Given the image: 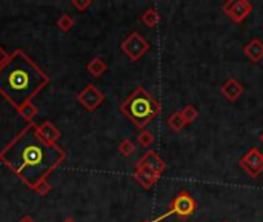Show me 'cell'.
Segmentation results:
<instances>
[{"mask_svg": "<svg viewBox=\"0 0 263 222\" xmlns=\"http://www.w3.org/2000/svg\"><path fill=\"white\" fill-rule=\"evenodd\" d=\"M242 167L251 175L257 176L263 170V156L257 150H251L242 161Z\"/></svg>", "mask_w": 263, "mask_h": 222, "instance_id": "8", "label": "cell"}, {"mask_svg": "<svg viewBox=\"0 0 263 222\" xmlns=\"http://www.w3.org/2000/svg\"><path fill=\"white\" fill-rule=\"evenodd\" d=\"M20 222H36L31 216H23L22 219H20Z\"/></svg>", "mask_w": 263, "mask_h": 222, "instance_id": "25", "label": "cell"}, {"mask_svg": "<svg viewBox=\"0 0 263 222\" xmlns=\"http://www.w3.org/2000/svg\"><path fill=\"white\" fill-rule=\"evenodd\" d=\"M0 161L34 190L66 161V152L60 145L42 139L37 125L30 122L0 152Z\"/></svg>", "mask_w": 263, "mask_h": 222, "instance_id": "1", "label": "cell"}, {"mask_svg": "<svg viewBox=\"0 0 263 222\" xmlns=\"http://www.w3.org/2000/svg\"><path fill=\"white\" fill-rule=\"evenodd\" d=\"M194 208H196V202L193 201V198H191L188 193L183 191V193H180L177 198H175V199L172 201L171 208H169L168 213L162 214L160 217L154 219L152 222H160V220H163L165 217H168L169 214H179V216H182V217H187V216H190V214L194 211Z\"/></svg>", "mask_w": 263, "mask_h": 222, "instance_id": "6", "label": "cell"}, {"mask_svg": "<svg viewBox=\"0 0 263 222\" xmlns=\"http://www.w3.org/2000/svg\"><path fill=\"white\" fill-rule=\"evenodd\" d=\"M142 222H152V220H142Z\"/></svg>", "mask_w": 263, "mask_h": 222, "instance_id": "28", "label": "cell"}, {"mask_svg": "<svg viewBox=\"0 0 263 222\" xmlns=\"http://www.w3.org/2000/svg\"><path fill=\"white\" fill-rule=\"evenodd\" d=\"M136 168H148V170H151L154 175H157L160 178V175L165 171L166 165H165V162L152 150H149L148 153H145L139 159V162L136 164Z\"/></svg>", "mask_w": 263, "mask_h": 222, "instance_id": "7", "label": "cell"}, {"mask_svg": "<svg viewBox=\"0 0 263 222\" xmlns=\"http://www.w3.org/2000/svg\"><path fill=\"white\" fill-rule=\"evenodd\" d=\"M246 54L252 59V60H260L263 57V45L258 40L251 42L246 46Z\"/></svg>", "mask_w": 263, "mask_h": 222, "instance_id": "14", "label": "cell"}, {"mask_svg": "<svg viewBox=\"0 0 263 222\" xmlns=\"http://www.w3.org/2000/svg\"><path fill=\"white\" fill-rule=\"evenodd\" d=\"M180 114L183 116V119H185V122L187 124H190V122H193L196 117H197V111H196V108L194 107H185L183 108V111H180Z\"/></svg>", "mask_w": 263, "mask_h": 222, "instance_id": "22", "label": "cell"}, {"mask_svg": "<svg viewBox=\"0 0 263 222\" xmlns=\"http://www.w3.org/2000/svg\"><path fill=\"white\" fill-rule=\"evenodd\" d=\"M251 10V5L248 2H231L225 5L226 14H229L234 20H242Z\"/></svg>", "mask_w": 263, "mask_h": 222, "instance_id": "9", "label": "cell"}, {"mask_svg": "<svg viewBox=\"0 0 263 222\" xmlns=\"http://www.w3.org/2000/svg\"><path fill=\"white\" fill-rule=\"evenodd\" d=\"M86 69H88V72L91 74V76H94V78H100L102 74L108 69V65H107V62H105L103 59H100V57H94L90 63L86 65Z\"/></svg>", "mask_w": 263, "mask_h": 222, "instance_id": "12", "label": "cell"}, {"mask_svg": "<svg viewBox=\"0 0 263 222\" xmlns=\"http://www.w3.org/2000/svg\"><path fill=\"white\" fill-rule=\"evenodd\" d=\"M8 59H10V54L5 51V48L2 45H0V66H4Z\"/></svg>", "mask_w": 263, "mask_h": 222, "instance_id": "24", "label": "cell"}, {"mask_svg": "<svg viewBox=\"0 0 263 222\" xmlns=\"http://www.w3.org/2000/svg\"><path fill=\"white\" fill-rule=\"evenodd\" d=\"M71 5H72V8H75L78 13H83V11H86L88 8H90V7L93 5V0H72Z\"/></svg>", "mask_w": 263, "mask_h": 222, "instance_id": "20", "label": "cell"}, {"mask_svg": "<svg viewBox=\"0 0 263 222\" xmlns=\"http://www.w3.org/2000/svg\"><path fill=\"white\" fill-rule=\"evenodd\" d=\"M62 222H75V220H74L72 217H65V219H63Z\"/></svg>", "mask_w": 263, "mask_h": 222, "instance_id": "26", "label": "cell"}, {"mask_svg": "<svg viewBox=\"0 0 263 222\" xmlns=\"http://www.w3.org/2000/svg\"><path fill=\"white\" fill-rule=\"evenodd\" d=\"M168 125H169L174 131H179V130H182V128L187 125V122H185V119H183V116H182L180 113H174V114L168 119Z\"/></svg>", "mask_w": 263, "mask_h": 222, "instance_id": "16", "label": "cell"}, {"mask_svg": "<svg viewBox=\"0 0 263 222\" xmlns=\"http://www.w3.org/2000/svg\"><path fill=\"white\" fill-rule=\"evenodd\" d=\"M37 111H39V110H37V107H36L33 102H30V104H27V105L19 111V114H20V116L28 122V124H30V122L36 117Z\"/></svg>", "mask_w": 263, "mask_h": 222, "instance_id": "17", "label": "cell"}, {"mask_svg": "<svg viewBox=\"0 0 263 222\" xmlns=\"http://www.w3.org/2000/svg\"><path fill=\"white\" fill-rule=\"evenodd\" d=\"M120 110L136 127L145 128L159 114L160 105L143 88H137L120 104Z\"/></svg>", "mask_w": 263, "mask_h": 222, "instance_id": "3", "label": "cell"}, {"mask_svg": "<svg viewBox=\"0 0 263 222\" xmlns=\"http://www.w3.org/2000/svg\"><path fill=\"white\" fill-rule=\"evenodd\" d=\"M122 51L131 59V60H139L148 50L149 43L139 34V33H131L120 45Z\"/></svg>", "mask_w": 263, "mask_h": 222, "instance_id": "5", "label": "cell"}, {"mask_svg": "<svg viewBox=\"0 0 263 222\" xmlns=\"http://www.w3.org/2000/svg\"><path fill=\"white\" fill-rule=\"evenodd\" d=\"M77 99L86 111H96L105 102V94L94 84H88L86 88L77 94Z\"/></svg>", "mask_w": 263, "mask_h": 222, "instance_id": "4", "label": "cell"}, {"mask_svg": "<svg viewBox=\"0 0 263 222\" xmlns=\"http://www.w3.org/2000/svg\"><path fill=\"white\" fill-rule=\"evenodd\" d=\"M37 131H39L42 139H45L46 142H51V143H56V140L60 137L59 128L52 122H49V120H45L40 125H37Z\"/></svg>", "mask_w": 263, "mask_h": 222, "instance_id": "10", "label": "cell"}, {"mask_svg": "<svg viewBox=\"0 0 263 222\" xmlns=\"http://www.w3.org/2000/svg\"><path fill=\"white\" fill-rule=\"evenodd\" d=\"M134 179L143 187V188H151L155 181L159 179L157 175H154L151 170L148 168H136V173H134Z\"/></svg>", "mask_w": 263, "mask_h": 222, "instance_id": "11", "label": "cell"}, {"mask_svg": "<svg viewBox=\"0 0 263 222\" xmlns=\"http://www.w3.org/2000/svg\"><path fill=\"white\" fill-rule=\"evenodd\" d=\"M57 27H59L60 31L68 33V31L74 27V19H72L69 14H62V16L57 19Z\"/></svg>", "mask_w": 263, "mask_h": 222, "instance_id": "18", "label": "cell"}, {"mask_svg": "<svg viewBox=\"0 0 263 222\" xmlns=\"http://www.w3.org/2000/svg\"><path fill=\"white\" fill-rule=\"evenodd\" d=\"M51 190H52V187H51V184H49L46 179L40 181V182L37 184V187L34 188V191H36L39 196H46Z\"/></svg>", "mask_w": 263, "mask_h": 222, "instance_id": "21", "label": "cell"}, {"mask_svg": "<svg viewBox=\"0 0 263 222\" xmlns=\"http://www.w3.org/2000/svg\"><path fill=\"white\" fill-rule=\"evenodd\" d=\"M142 22L146 25V27H155L157 23H159V20H160V16H159V13L155 11V10H148V11H145L143 14H142Z\"/></svg>", "mask_w": 263, "mask_h": 222, "instance_id": "15", "label": "cell"}, {"mask_svg": "<svg viewBox=\"0 0 263 222\" xmlns=\"http://www.w3.org/2000/svg\"><path fill=\"white\" fill-rule=\"evenodd\" d=\"M242 91H243L242 85H240L239 82H235L234 79H232V81H228V82L223 85V88H222V93H223L228 99H231V101H235V99L242 94Z\"/></svg>", "mask_w": 263, "mask_h": 222, "instance_id": "13", "label": "cell"}, {"mask_svg": "<svg viewBox=\"0 0 263 222\" xmlns=\"http://www.w3.org/2000/svg\"><path fill=\"white\" fill-rule=\"evenodd\" d=\"M48 74L33 62L25 51L16 50L10 59L0 66V96L19 113L34 96L49 85Z\"/></svg>", "mask_w": 263, "mask_h": 222, "instance_id": "2", "label": "cell"}, {"mask_svg": "<svg viewBox=\"0 0 263 222\" xmlns=\"http://www.w3.org/2000/svg\"><path fill=\"white\" fill-rule=\"evenodd\" d=\"M119 152L123 155V156H131L134 152H136V145L131 142V140H123L120 145H119Z\"/></svg>", "mask_w": 263, "mask_h": 222, "instance_id": "19", "label": "cell"}, {"mask_svg": "<svg viewBox=\"0 0 263 222\" xmlns=\"http://www.w3.org/2000/svg\"><path fill=\"white\" fill-rule=\"evenodd\" d=\"M260 139H261V142H263V133H261V136H260Z\"/></svg>", "mask_w": 263, "mask_h": 222, "instance_id": "27", "label": "cell"}, {"mask_svg": "<svg viewBox=\"0 0 263 222\" xmlns=\"http://www.w3.org/2000/svg\"><path fill=\"white\" fill-rule=\"evenodd\" d=\"M137 140H139V143L142 145V146H149L152 142H154V136L149 133V131H142L140 134H139V137H137Z\"/></svg>", "mask_w": 263, "mask_h": 222, "instance_id": "23", "label": "cell"}]
</instances>
